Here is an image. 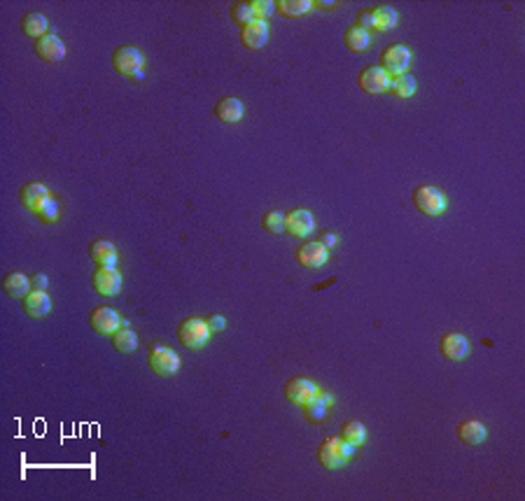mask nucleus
I'll return each instance as SVG.
<instances>
[{
	"label": "nucleus",
	"instance_id": "nucleus-1",
	"mask_svg": "<svg viewBox=\"0 0 525 501\" xmlns=\"http://www.w3.org/2000/svg\"><path fill=\"white\" fill-rule=\"evenodd\" d=\"M411 63V51L406 44H387V47L380 51V58H378V68L383 70L387 78H399V75L406 73V68Z\"/></svg>",
	"mask_w": 525,
	"mask_h": 501
},
{
	"label": "nucleus",
	"instance_id": "nucleus-2",
	"mask_svg": "<svg viewBox=\"0 0 525 501\" xmlns=\"http://www.w3.org/2000/svg\"><path fill=\"white\" fill-rule=\"evenodd\" d=\"M350 454H353V445L341 441L339 436L325 438L320 447H318V462H320L325 469H339L341 464H346V459Z\"/></svg>",
	"mask_w": 525,
	"mask_h": 501
},
{
	"label": "nucleus",
	"instance_id": "nucleus-3",
	"mask_svg": "<svg viewBox=\"0 0 525 501\" xmlns=\"http://www.w3.org/2000/svg\"><path fill=\"white\" fill-rule=\"evenodd\" d=\"M147 366L152 373H157V376H173L175 371L180 369V357L175 354L171 347L155 343V345H150V350H147Z\"/></svg>",
	"mask_w": 525,
	"mask_h": 501
},
{
	"label": "nucleus",
	"instance_id": "nucleus-4",
	"mask_svg": "<svg viewBox=\"0 0 525 501\" xmlns=\"http://www.w3.org/2000/svg\"><path fill=\"white\" fill-rule=\"evenodd\" d=\"M112 68H115L119 75H126V78L140 75L143 54L133 47V44H121V47L112 51Z\"/></svg>",
	"mask_w": 525,
	"mask_h": 501
},
{
	"label": "nucleus",
	"instance_id": "nucleus-5",
	"mask_svg": "<svg viewBox=\"0 0 525 501\" xmlns=\"http://www.w3.org/2000/svg\"><path fill=\"white\" fill-rule=\"evenodd\" d=\"M414 206L421 210L423 215L435 217V215H439L441 210H444L446 201H444V194H441L437 187L421 185V187L414 189Z\"/></svg>",
	"mask_w": 525,
	"mask_h": 501
},
{
	"label": "nucleus",
	"instance_id": "nucleus-6",
	"mask_svg": "<svg viewBox=\"0 0 525 501\" xmlns=\"http://www.w3.org/2000/svg\"><path fill=\"white\" fill-rule=\"evenodd\" d=\"M208 322L199 320V317H187L178 326V340L185 347H201L208 340Z\"/></svg>",
	"mask_w": 525,
	"mask_h": 501
},
{
	"label": "nucleus",
	"instance_id": "nucleus-7",
	"mask_svg": "<svg viewBox=\"0 0 525 501\" xmlns=\"http://www.w3.org/2000/svg\"><path fill=\"white\" fill-rule=\"evenodd\" d=\"M91 287L103 296H115L121 287V276L115 266H96L91 273Z\"/></svg>",
	"mask_w": 525,
	"mask_h": 501
},
{
	"label": "nucleus",
	"instance_id": "nucleus-8",
	"mask_svg": "<svg viewBox=\"0 0 525 501\" xmlns=\"http://www.w3.org/2000/svg\"><path fill=\"white\" fill-rule=\"evenodd\" d=\"M119 315L110 306H96L89 315V326L101 336H112L119 329Z\"/></svg>",
	"mask_w": 525,
	"mask_h": 501
},
{
	"label": "nucleus",
	"instance_id": "nucleus-9",
	"mask_svg": "<svg viewBox=\"0 0 525 501\" xmlns=\"http://www.w3.org/2000/svg\"><path fill=\"white\" fill-rule=\"evenodd\" d=\"M33 51L37 58L44 61V63H59V61L66 56V44L61 42L54 33H47V35L37 37L33 44Z\"/></svg>",
	"mask_w": 525,
	"mask_h": 501
},
{
	"label": "nucleus",
	"instance_id": "nucleus-10",
	"mask_svg": "<svg viewBox=\"0 0 525 501\" xmlns=\"http://www.w3.org/2000/svg\"><path fill=\"white\" fill-rule=\"evenodd\" d=\"M318 397V387L308 378H292L285 383V399L294 406H303Z\"/></svg>",
	"mask_w": 525,
	"mask_h": 501
},
{
	"label": "nucleus",
	"instance_id": "nucleus-11",
	"mask_svg": "<svg viewBox=\"0 0 525 501\" xmlns=\"http://www.w3.org/2000/svg\"><path fill=\"white\" fill-rule=\"evenodd\" d=\"M327 261V247H322L318 240H310V242H303V245L296 247V264L301 266V268H308V271H315L325 266Z\"/></svg>",
	"mask_w": 525,
	"mask_h": 501
},
{
	"label": "nucleus",
	"instance_id": "nucleus-12",
	"mask_svg": "<svg viewBox=\"0 0 525 501\" xmlns=\"http://www.w3.org/2000/svg\"><path fill=\"white\" fill-rule=\"evenodd\" d=\"M49 196L52 194L47 192V187L40 185V182H26V185L19 189L21 206H24L26 210H30V212H35V215L42 210L44 203L49 201Z\"/></svg>",
	"mask_w": 525,
	"mask_h": 501
},
{
	"label": "nucleus",
	"instance_id": "nucleus-13",
	"mask_svg": "<svg viewBox=\"0 0 525 501\" xmlns=\"http://www.w3.org/2000/svg\"><path fill=\"white\" fill-rule=\"evenodd\" d=\"M285 231L294 238H306L313 231V215L303 208L285 212Z\"/></svg>",
	"mask_w": 525,
	"mask_h": 501
},
{
	"label": "nucleus",
	"instance_id": "nucleus-14",
	"mask_svg": "<svg viewBox=\"0 0 525 501\" xmlns=\"http://www.w3.org/2000/svg\"><path fill=\"white\" fill-rule=\"evenodd\" d=\"M357 85H360L362 91H367V94H380V91L390 87V78L378 66H369L357 75Z\"/></svg>",
	"mask_w": 525,
	"mask_h": 501
},
{
	"label": "nucleus",
	"instance_id": "nucleus-15",
	"mask_svg": "<svg viewBox=\"0 0 525 501\" xmlns=\"http://www.w3.org/2000/svg\"><path fill=\"white\" fill-rule=\"evenodd\" d=\"M439 350H441V354L446 357V359L460 361L462 357L467 354L469 343H467V338L462 336V333L448 331V333H444V336H441V340H439Z\"/></svg>",
	"mask_w": 525,
	"mask_h": 501
},
{
	"label": "nucleus",
	"instance_id": "nucleus-16",
	"mask_svg": "<svg viewBox=\"0 0 525 501\" xmlns=\"http://www.w3.org/2000/svg\"><path fill=\"white\" fill-rule=\"evenodd\" d=\"M269 40V26L266 21H250L241 28V42L248 49H260Z\"/></svg>",
	"mask_w": 525,
	"mask_h": 501
},
{
	"label": "nucleus",
	"instance_id": "nucleus-17",
	"mask_svg": "<svg viewBox=\"0 0 525 501\" xmlns=\"http://www.w3.org/2000/svg\"><path fill=\"white\" fill-rule=\"evenodd\" d=\"M21 306H24V310H26V315H30V317H44L49 313V308H52V301H49V296L44 294V292H40V290H30L24 299H21Z\"/></svg>",
	"mask_w": 525,
	"mask_h": 501
},
{
	"label": "nucleus",
	"instance_id": "nucleus-18",
	"mask_svg": "<svg viewBox=\"0 0 525 501\" xmlns=\"http://www.w3.org/2000/svg\"><path fill=\"white\" fill-rule=\"evenodd\" d=\"M89 259L96 266H115L117 264V249L110 240H94L89 245Z\"/></svg>",
	"mask_w": 525,
	"mask_h": 501
},
{
	"label": "nucleus",
	"instance_id": "nucleus-19",
	"mask_svg": "<svg viewBox=\"0 0 525 501\" xmlns=\"http://www.w3.org/2000/svg\"><path fill=\"white\" fill-rule=\"evenodd\" d=\"M215 117L219 121H224V124H236V121H241L243 117V103L239 98H219L217 105H215Z\"/></svg>",
	"mask_w": 525,
	"mask_h": 501
},
{
	"label": "nucleus",
	"instance_id": "nucleus-20",
	"mask_svg": "<svg viewBox=\"0 0 525 501\" xmlns=\"http://www.w3.org/2000/svg\"><path fill=\"white\" fill-rule=\"evenodd\" d=\"M455 436L465 445H478V443H483V438H485V427L478 420H465L458 424Z\"/></svg>",
	"mask_w": 525,
	"mask_h": 501
},
{
	"label": "nucleus",
	"instance_id": "nucleus-21",
	"mask_svg": "<svg viewBox=\"0 0 525 501\" xmlns=\"http://www.w3.org/2000/svg\"><path fill=\"white\" fill-rule=\"evenodd\" d=\"M3 292L14 296V299H24L30 292V278L24 273H7L3 278Z\"/></svg>",
	"mask_w": 525,
	"mask_h": 501
},
{
	"label": "nucleus",
	"instance_id": "nucleus-22",
	"mask_svg": "<svg viewBox=\"0 0 525 501\" xmlns=\"http://www.w3.org/2000/svg\"><path fill=\"white\" fill-rule=\"evenodd\" d=\"M344 44H346L348 51H353V54H362V51L369 47V33L355 24L348 26L346 33H344Z\"/></svg>",
	"mask_w": 525,
	"mask_h": 501
},
{
	"label": "nucleus",
	"instance_id": "nucleus-23",
	"mask_svg": "<svg viewBox=\"0 0 525 501\" xmlns=\"http://www.w3.org/2000/svg\"><path fill=\"white\" fill-rule=\"evenodd\" d=\"M47 19L42 17V14H37V12H28V14H24L21 17V30H24L26 35H30V37H42V35H47Z\"/></svg>",
	"mask_w": 525,
	"mask_h": 501
},
{
	"label": "nucleus",
	"instance_id": "nucleus-24",
	"mask_svg": "<svg viewBox=\"0 0 525 501\" xmlns=\"http://www.w3.org/2000/svg\"><path fill=\"white\" fill-rule=\"evenodd\" d=\"M278 14H283V17H301V14L310 12V7L313 3H308V0H278V3H273Z\"/></svg>",
	"mask_w": 525,
	"mask_h": 501
},
{
	"label": "nucleus",
	"instance_id": "nucleus-25",
	"mask_svg": "<svg viewBox=\"0 0 525 501\" xmlns=\"http://www.w3.org/2000/svg\"><path fill=\"white\" fill-rule=\"evenodd\" d=\"M112 347L119 352H133L135 347H138V336L126 329V326H119V329L112 333Z\"/></svg>",
	"mask_w": 525,
	"mask_h": 501
},
{
	"label": "nucleus",
	"instance_id": "nucleus-26",
	"mask_svg": "<svg viewBox=\"0 0 525 501\" xmlns=\"http://www.w3.org/2000/svg\"><path fill=\"white\" fill-rule=\"evenodd\" d=\"M397 26V10L390 5L374 7V28L376 30H390Z\"/></svg>",
	"mask_w": 525,
	"mask_h": 501
},
{
	"label": "nucleus",
	"instance_id": "nucleus-27",
	"mask_svg": "<svg viewBox=\"0 0 525 501\" xmlns=\"http://www.w3.org/2000/svg\"><path fill=\"white\" fill-rule=\"evenodd\" d=\"M364 436H367V431H364V424L360 420H348L344 422V427H341V441H346L348 445H360L364 441Z\"/></svg>",
	"mask_w": 525,
	"mask_h": 501
},
{
	"label": "nucleus",
	"instance_id": "nucleus-28",
	"mask_svg": "<svg viewBox=\"0 0 525 501\" xmlns=\"http://www.w3.org/2000/svg\"><path fill=\"white\" fill-rule=\"evenodd\" d=\"M387 89H390L394 96L409 98V96H414V91H416V80L404 73V75H399V78H392L390 87H387Z\"/></svg>",
	"mask_w": 525,
	"mask_h": 501
},
{
	"label": "nucleus",
	"instance_id": "nucleus-29",
	"mask_svg": "<svg viewBox=\"0 0 525 501\" xmlns=\"http://www.w3.org/2000/svg\"><path fill=\"white\" fill-rule=\"evenodd\" d=\"M262 226H264V231H269V233H283L285 231V212L283 210L264 212Z\"/></svg>",
	"mask_w": 525,
	"mask_h": 501
},
{
	"label": "nucleus",
	"instance_id": "nucleus-30",
	"mask_svg": "<svg viewBox=\"0 0 525 501\" xmlns=\"http://www.w3.org/2000/svg\"><path fill=\"white\" fill-rule=\"evenodd\" d=\"M229 14H231V21L234 24H239L241 28L250 24V21H255L253 17V7H250V3H234L229 7Z\"/></svg>",
	"mask_w": 525,
	"mask_h": 501
},
{
	"label": "nucleus",
	"instance_id": "nucleus-31",
	"mask_svg": "<svg viewBox=\"0 0 525 501\" xmlns=\"http://www.w3.org/2000/svg\"><path fill=\"white\" fill-rule=\"evenodd\" d=\"M301 411H303V417H306L310 424H320L325 420V406L315 399L308 401V404H303Z\"/></svg>",
	"mask_w": 525,
	"mask_h": 501
},
{
	"label": "nucleus",
	"instance_id": "nucleus-32",
	"mask_svg": "<svg viewBox=\"0 0 525 501\" xmlns=\"http://www.w3.org/2000/svg\"><path fill=\"white\" fill-rule=\"evenodd\" d=\"M37 219H40L42 224H54L59 219V203L54 196H49V201L44 203L40 212H37Z\"/></svg>",
	"mask_w": 525,
	"mask_h": 501
},
{
	"label": "nucleus",
	"instance_id": "nucleus-33",
	"mask_svg": "<svg viewBox=\"0 0 525 501\" xmlns=\"http://www.w3.org/2000/svg\"><path fill=\"white\" fill-rule=\"evenodd\" d=\"M250 7H253L255 21H266V17H269L271 12H276V7H273V3H269V0H255V3H250Z\"/></svg>",
	"mask_w": 525,
	"mask_h": 501
},
{
	"label": "nucleus",
	"instance_id": "nucleus-34",
	"mask_svg": "<svg viewBox=\"0 0 525 501\" xmlns=\"http://www.w3.org/2000/svg\"><path fill=\"white\" fill-rule=\"evenodd\" d=\"M355 26H360L362 30H367L369 33V28H374V7H364V10L357 12Z\"/></svg>",
	"mask_w": 525,
	"mask_h": 501
},
{
	"label": "nucleus",
	"instance_id": "nucleus-35",
	"mask_svg": "<svg viewBox=\"0 0 525 501\" xmlns=\"http://www.w3.org/2000/svg\"><path fill=\"white\" fill-rule=\"evenodd\" d=\"M30 290H40V292L47 290V276H44V273L30 276Z\"/></svg>",
	"mask_w": 525,
	"mask_h": 501
},
{
	"label": "nucleus",
	"instance_id": "nucleus-36",
	"mask_svg": "<svg viewBox=\"0 0 525 501\" xmlns=\"http://www.w3.org/2000/svg\"><path fill=\"white\" fill-rule=\"evenodd\" d=\"M318 242H320L322 247L330 249V247L337 245V236H334L332 231H322V233H318Z\"/></svg>",
	"mask_w": 525,
	"mask_h": 501
},
{
	"label": "nucleus",
	"instance_id": "nucleus-37",
	"mask_svg": "<svg viewBox=\"0 0 525 501\" xmlns=\"http://www.w3.org/2000/svg\"><path fill=\"white\" fill-rule=\"evenodd\" d=\"M224 324H227V322H224V317H222V315H210V317H208V329H210V331H222V329H224Z\"/></svg>",
	"mask_w": 525,
	"mask_h": 501
}]
</instances>
